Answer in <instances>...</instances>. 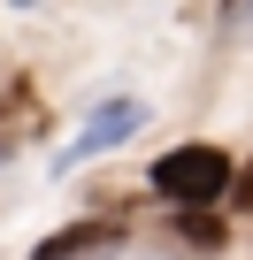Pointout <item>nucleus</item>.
Returning a JSON list of instances; mask_svg holds the SVG:
<instances>
[{"label": "nucleus", "instance_id": "obj_1", "mask_svg": "<svg viewBox=\"0 0 253 260\" xmlns=\"http://www.w3.org/2000/svg\"><path fill=\"white\" fill-rule=\"evenodd\" d=\"M154 191L177 199V207H215L230 191V153L222 146H177L154 161Z\"/></svg>", "mask_w": 253, "mask_h": 260}, {"label": "nucleus", "instance_id": "obj_2", "mask_svg": "<svg viewBox=\"0 0 253 260\" xmlns=\"http://www.w3.org/2000/svg\"><path fill=\"white\" fill-rule=\"evenodd\" d=\"M138 122H146V107H138V100H107V107H100V115H92V122L77 130V138H69V146L54 153V176H69V169H85L92 153H107V146H123V138H131Z\"/></svg>", "mask_w": 253, "mask_h": 260}, {"label": "nucleus", "instance_id": "obj_3", "mask_svg": "<svg viewBox=\"0 0 253 260\" xmlns=\"http://www.w3.org/2000/svg\"><path fill=\"white\" fill-rule=\"evenodd\" d=\"M123 245V222H69V230H54V237H39L31 245V260H100V252H115Z\"/></svg>", "mask_w": 253, "mask_h": 260}, {"label": "nucleus", "instance_id": "obj_4", "mask_svg": "<svg viewBox=\"0 0 253 260\" xmlns=\"http://www.w3.org/2000/svg\"><path fill=\"white\" fill-rule=\"evenodd\" d=\"M177 237H192V245H222L230 230H222V214H207V207H177Z\"/></svg>", "mask_w": 253, "mask_h": 260}, {"label": "nucleus", "instance_id": "obj_5", "mask_svg": "<svg viewBox=\"0 0 253 260\" xmlns=\"http://www.w3.org/2000/svg\"><path fill=\"white\" fill-rule=\"evenodd\" d=\"M222 31L230 39H253V0H222Z\"/></svg>", "mask_w": 253, "mask_h": 260}]
</instances>
